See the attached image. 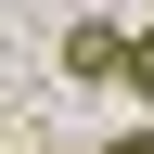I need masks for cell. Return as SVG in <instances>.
I'll return each mask as SVG.
<instances>
[{
    "instance_id": "3957f363",
    "label": "cell",
    "mask_w": 154,
    "mask_h": 154,
    "mask_svg": "<svg viewBox=\"0 0 154 154\" xmlns=\"http://www.w3.org/2000/svg\"><path fill=\"white\" fill-rule=\"evenodd\" d=\"M116 154H154V128H128V141H116Z\"/></svg>"
},
{
    "instance_id": "6da1fadb",
    "label": "cell",
    "mask_w": 154,
    "mask_h": 154,
    "mask_svg": "<svg viewBox=\"0 0 154 154\" xmlns=\"http://www.w3.org/2000/svg\"><path fill=\"white\" fill-rule=\"evenodd\" d=\"M64 77H90V90H103V77H128V26H103V13H90V26H64Z\"/></svg>"
},
{
    "instance_id": "7a4b0ae2",
    "label": "cell",
    "mask_w": 154,
    "mask_h": 154,
    "mask_svg": "<svg viewBox=\"0 0 154 154\" xmlns=\"http://www.w3.org/2000/svg\"><path fill=\"white\" fill-rule=\"evenodd\" d=\"M116 90H141V103H154V26H128V77H116Z\"/></svg>"
}]
</instances>
